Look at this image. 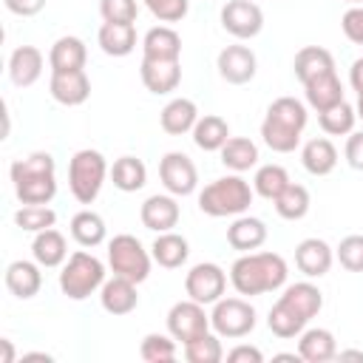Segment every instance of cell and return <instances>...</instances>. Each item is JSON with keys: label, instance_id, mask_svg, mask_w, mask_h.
<instances>
[{"label": "cell", "instance_id": "9c48e42d", "mask_svg": "<svg viewBox=\"0 0 363 363\" xmlns=\"http://www.w3.org/2000/svg\"><path fill=\"white\" fill-rule=\"evenodd\" d=\"M255 323H258L255 306L250 301H244V298H218L213 303L210 326L221 337H230V340L247 337L255 329Z\"/></svg>", "mask_w": 363, "mask_h": 363}, {"label": "cell", "instance_id": "c3c4849f", "mask_svg": "<svg viewBox=\"0 0 363 363\" xmlns=\"http://www.w3.org/2000/svg\"><path fill=\"white\" fill-rule=\"evenodd\" d=\"M3 6L17 17H34L45 9V0H3Z\"/></svg>", "mask_w": 363, "mask_h": 363}, {"label": "cell", "instance_id": "ab89813d", "mask_svg": "<svg viewBox=\"0 0 363 363\" xmlns=\"http://www.w3.org/2000/svg\"><path fill=\"white\" fill-rule=\"evenodd\" d=\"M139 357L147 360V363H170L176 360V337L170 335H159V332H150L142 337L139 343Z\"/></svg>", "mask_w": 363, "mask_h": 363}, {"label": "cell", "instance_id": "603a6c76", "mask_svg": "<svg viewBox=\"0 0 363 363\" xmlns=\"http://www.w3.org/2000/svg\"><path fill=\"white\" fill-rule=\"evenodd\" d=\"M6 286L14 298L20 301H28L40 292L43 286V272H40V264L37 261H11L6 267Z\"/></svg>", "mask_w": 363, "mask_h": 363}, {"label": "cell", "instance_id": "7402d4cb", "mask_svg": "<svg viewBox=\"0 0 363 363\" xmlns=\"http://www.w3.org/2000/svg\"><path fill=\"white\" fill-rule=\"evenodd\" d=\"M303 94H306V105H309L312 111H318V113L346 99V96H343V85H340V79H337L335 71L318 74V77H312L309 82H303Z\"/></svg>", "mask_w": 363, "mask_h": 363}, {"label": "cell", "instance_id": "5bb4252c", "mask_svg": "<svg viewBox=\"0 0 363 363\" xmlns=\"http://www.w3.org/2000/svg\"><path fill=\"white\" fill-rule=\"evenodd\" d=\"M216 68H218L224 82L247 85L255 77V71H258V60H255V51L247 48V45H227V48L218 51Z\"/></svg>", "mask_w": 363, "mask_h": 363}, {"label": "cell", "instance_id": "6da1fadb", "mask_svg": "<svg viewBox=\"0 0 363 363\" xmlns=\"http://www.w3.org/2000/svg\"><path fill=\"white\" fill-rule=\"evenodd\" d=\"M323 309V292L312 281H298L284 289L267 315V326L275 337L289 340L306 329V323Z\"/></svg>", "mask_w": 363, "mask_h": 363}, {"label": "cell", "instance_id": "60d3db41", "mask_svg": "<svg viewBox=\"0 0 363 363\" xmlns=\"http://www.w3.org/2000/svg\"><path fill=\"white\" fill-rule=\"evenodd\" d=\"M184 357H187L190 363H218V360L224 357L221 335L204 332V335H199L196 340L184 343Z\"/></svg>", "mask_w": 363, "mask_h": 363}, {"label": "cell", "instance_id": "9f6ffc18", "mask_svg": "<svg viewBox=\"0 0 363 363\" xmlns=\"http://www.w3.org/2000/svg\"><path fill=\"white\" fill-rule=\"evenodd\" d=\"M346 3H352V6H360V3H363V0H346Z\"/></svg>", "mask_w": 363, "mask_h": 363}, {"label": "cell", "instance_id": "816d5d0a", "mask_svg": "<svg viewBox=\"0 0 363 363\" xmlns=\"http://www.w3.org/2000/svg\"><path fill=\"white\" fill-rule=\"evenodd\" d=\"M337 357L340 360H360L363 363V352H357V349H343V352H337Z\"/></svg>", "mask_w": 363, "mask_h": 363}, {"label": "cell", "instance_id": "8992f818", "mask_svg": "<svg viewBox=\"0 0 363 363\" xmlns=\"http://www.w3.org/2000/svg\"><path fill=\"white\" fill-rule=\"evenodd\" d=\"M105 176H111L108 162L94 147L77 150L68 162V190L79 204H94L96 201V196L105 184Z\"/></svg>", "mask_w": 363, "mask_h": 363}, {"label": "cell", "instance_id": "ac0fdd59", "mask_svg": "<svg viewBox=\"0 0 363 363\" xmlns=\"http://www.w3.org/2000/svg\"><path fill=\"white\" fill-rule=\"evenodd\" d=\"M99 303L108 315H130L136 306H139V292H136V284L130 278H122V275H113L102 284L99 289Z\"/></svg>", "mask_w": 363, "mask_h": 363}, {"label": "cell", "instance_id": "7a4b0ae2", "mask_svg": "<svg viewBox=\"0 0 363 363\" xmlns=\"http://www.w3.org/2000/svg\"><path fill=\"white\" fill-rule=\"evenodd\" d=\"M289 267L278 252H244L230 267V284L238 295H264L286 284Z\"/></svg>", "mask_w": 363, "mask_h": 363}, {"label": "cell", "instance_id": "3957f363", "mask_svg": "<svg viewBox=\"0 0 363 363\" xmlns=\"http://www.w3.org/2000/svg\"><path fill=\"white\" fill-rule=\"evenodd\" d=\"M306 105L295 96H278L261 122V139L275 153H292L301 145V133L306 128Z\"/></svg>", "mask_w": 363, "mask_h": 363}, {"label": "cell", "instance_id": "44dd1931", "mask_svg": "<svg viewBox=\"0 0 363 363\" xmlns=\"http://www.w3.org/2000/svg\"><path fill=\"white\" fill-rule=\"evenodd\" d=\"M196 122H199V108H196V102L187 99V96L170 99V102L162 108V113H159V125H162V130L170 133V136L193 133Z\"/></svg>", "mask_w": 363, "mask_h": 363}, {"label": "cell", "instance_id": "f907efd6", "mask_svg": "<svg viewBox=\"0 0 363 363\" xmlns=\"http://www.w3.org/2000/svg\"><path fill=\"white\" fill-rule=\"evenodd\" d=\"M349 82H352V88H354L357 94H363V57L352 62V68H349Z\"/></svg>", "mask_w": 363, "mask_h": 363}, {"label": "cell", "instance_id": "b9f144b4", "mask_svg": "<svg viewBox=\"0 0 363 363\" xmlns=\"http://www.w3.org/2000/svg\"><path fill=\"white\" fill-rule=\"evenodd\" d=\"M57 221V213L48 207V204H23L17 213H14V224L26 233H40V230H48L54 227Z\"/></svg>", "mask_w": 363, "mask_h": 363}, {"label": "cell", "instance_id": "f6af8a7d", "mask_svg": "<svg viewBox=\"0 0 363 363\" xmlns=\"http://www.w3.org/2000/svg\"><path fill=\"white\" fill-rule=\"evenodd\" d=\"M99 14L105 23H136V0H99Z\"/></svg>", "mask_w": 363, "mask_h": 363}, {"label": "cell", "instance_id": "4dcf8cb0", "mask_svg": "<svg viewBox=\"0 0 363 363\" xmlns=\"http://www.w3.org/2000/svg\"><path fill=\"white\" fill-rule=\"evenodd\" d=\"M301 162H303L306 173H312V176H329L335 170V164H337V147L326 136L309 139L301 147Z\"/></svg>", "mask_w": 363, "mask_h": 363}, {"label": "cell", "instance_id": "4fadbf2b", "mask_svg": "<svg viewBox=\"0 0 363 363\" xmlns=\"http://www.w3.org/2000/svg\"><path fill=\"white\" fill-rule=\"evenodd\" d=\"M221 28L235 40H252L264 28V11L252 0H230L221 9Z\"/></svg>", "mask_w": 363, "mask_h": 363}, {"label": "cell", "instance_id": "8d00e7d4", "mask_svg": "<svg viewBox=\"0 0 363 363\" xmlns=\"http://www.w3.org/2000/svg\"><path fill=\"white\" fill-rule=\"evenodd\" d=\"M272 204H275V213H278L281 218H286V221H298V218H303V216L309 213L312 199H309V190H306L303 184L289 182V184L284 187V193H281Z\"/></svg>", "mask_w": 363, "mask_h": 363}, {"label": "cell", "instance_id": "9a60e30c", "mask_svg": "<svg viewBox=\"0 0 363 363\" xmlns=\"http://www.w3.org/2000/svg\"><path fill=\"white\" fill-rule=\"evenodd\" d=\"M48 94L54 96V102L65 105V108H77L91 96V79L82 71H54L51 82H48Z\"/></svg>", "mask_w": 363, "mask_h": 363}, {"label": "cell", "instance_id": "d590c367", "mask_svg": "<svg viewBox=\"0 0 363 363\" xmlns=\"http://www.w3.org/2000/svg\"><path fill=\"white\" fill-rule=\"evenodd\" d=\"M111 182H113V187L122 190V193H136V190H142L145 182H147V167H145V162L136 159V156H119V159L113 162V167H111Z\"/></svg>", "mask_w": 363, "mask_h": 363}, {"label": "cell", "instance_id": "83f0119b", "mask_svg": "<svg viewBox=\"0 0 363 363\" xmlns=\"http://www.w3.org/2000/svg\"><path fill=\"white\" fill-rule=\"evenodd\" d=\"M267 241V224L255 216H235V221L227 227V244L241 252H252Z\"/></svg>", "mask_w": 363, "mask_h": 363}, {"label": "cell", "instance_id": "484cf974", "mask_svg": "<svg viewBox=\"0 0 363 363\" xmlns=\"http://www.w3.org/2000/svg\"><path fill=\"white\" fill-rule=\"evenodd\" d=\"M142 57L145 60H179L182 57V37L170 26H153L142 37Z\"/></svg>", "mask_w": 363, "mask_h": 363}, {"label": "cell", "instance_id": "f546056e", "mask_svg": "<svg viewBox=\"0 0 363 363\" xmlns=\"http://www.w3.org/2000/svg\"><path fill=\"white\" fill-rule=\"evenodd\" d=\"M96 40L108 57H128L136 48V28L133 23H102Z\"/></svg>", "mask_w": 363, "mask_h": 363}, {"label": "cell", "instance_id": "ee69618b", "mask_svg": "<svg viewBox=\"0 0 363 363\" xmlns=\"http://www.w3.org/2000/svg\"><path fill=\"white\" fill-rule=\"evenodd\" d=\"M142 3L159 23H179L190 11V0H142Z\"/></svg>", "mask_w": 363, "mask_h": 363}, {"label": "cell", "instance_id": "4316f807", "mask_svg": "<svg viewBox=\"0 0 363 363\" xmlns=\"http://www.w3.org/2000/svg\"><path fill=\"white\" fill-rule=\"evenodd\" d=\"M85 60H88V48L79 37L74 34H65L60 37L51 51H48V65H51V74L54 71H82L85 68Z\"/></svg>", "mask_w": 363, "mask_h": 363}, {"label": "cell", "instance_id": "11a10c76", "mask_svg": "<svg viewBox=\"0 0 363 363\" xmlns=\"http://www.w3.org/2000/svg\"><path fill=\"white\" fill-rule=\"evenodd\" d=\"M354 111H357V116L363 119V94H357V108H354Z\"/></svg>", "mask_w": 363, "mask_h": 363}, {"label": "cell", "instance_id": "cb8c5ba5", "mask_svg": "<svg viewBox=\"0 0 363 363\" xmlns=\"http://www.w3.org/2000/svg\"><path fill=\"white\" fill-rule=\"evenodd\" d=\"M31 255L40 267H62L68 261V241L60 230L48 227V230H40L34 233V241H31Z\"/></svg>", "mask_w": 363, "mask_h": 363}, {"label": "cell", "instance_id": "e0dca14e", "mask_svg": "<svg viewBox=\"0 0 363 363\" xmlns=\"http://www.w3.org/2000/svg\"><path fill=\"white\" fill-rule=\"evenodd\" d=\"M332 261H335V250L323 238H303L295 247V267L306 278H323L332 269Z\"/></svg>", "mask_w": 363, "mask_h": 363}, {"label": "cell", "instance_id": "7bdbcfd3", "mask_svg": "<svg viewBox=\"0 0 363 363\" xmlns=\"http://www.w3.org/2000/svg\"><path fill=\"white\" fill-rule=\"evenodd\" d=\"M335 258L340 261L343 269L349 272H363V235H346L340 238Z\"/></svg>", "mask_w": 363, "mask_h": 363}, {"label": "cell", "instance_id": "52a82bcc", "mask_svg": "<svg viewBox=\"0 0 363 363\" xmlns=\"http://www.w3.org/2000/svg\"><path fill=\"white\" fill-rule=\"evenodd\" d=\"M105 284V264L85 250H77L68 255L60 272V289L71 301H85Z\"/></svg>", "mask_w": 363, "mask_h": 363}, {"label": "cell", "instance_id": "30bf717a", "mask_svg": "<svg viewBox=\"0 0 363 363\" xmlns=\"http://www.w3.org/2000/svg\"><path fill=\"white\" fill-rule=\"evenodd\" d=\"M167 332L184 346L190 340H196L199 335L210 332V315L204 312V303L187 298V301H179L170 306L167 312Z\"/></svg>", "mask_w": 363, "mask_h": 363}, {"label": "cell", "instance_id": "e575fe53", "mask_svg": "<svg viewBox=\"0 0 363 363\" xmlns=\"http://www.w3.org/2000/svg\"><path fill=\"white\" fill-rule=\"evenodd\" d=\"M105 235H108L105 218H102L99 213H94V210H79V213L71 218V238H74L79 247H85V250L99 247V244L105 241Z\"/></svg>", "mask_w": 363, "mask_h": 363}, {"label": "cell", "instance_id": "277c9868", "mask_svg": "<svg viewBox=\"0 0 363 363\" xmlns=\"http://www.w3.org/2000/svg\"><path fill=\"white\" fill-rule=\"evenodd\" d=\"M14 193L23 204H48L57 196V164L45 150H34L11 164Z\"/></svg>", "mask_w": 363, "mask_h": 363}, {"label": "cell", "instance_id": "8fae6325", "mask_svg": "<svg viewBox=\"0 0 363 363\" xmlns=\"http://www.w3.org/2000/svg\"><path fill=\"white\" fill-rule=\"evenodd\" d=\"M227 289V272L213 264V261H201L196 267H190V272L184 275V292L187 298L199 301V303H216L218 298H224Z\"/></svg>", "mask_w": 363, "mask_h": 363}, {"label": "cell", "instance_id": "74e56055", "mask_svg": "<svg viewBox=\"0 0 363 363\" xmlns=\"http://www.w3.org/2000/svg\"><path fill=\"white\" fill-rule=\"evenodd\" d=\"M318 122H320L323 133H329V136H346V133L354 130L357 111L343 99V102H337V105L320 111V113H318Z\"/></svg>", "mask_w": 363, "mask_h": 363}, {"label": "cell", "instance_id": "d4e9b609", "mask_svg": "<svg viewBox=\"0 0 363 363\" xmlns=\"http://www.w3.org/2000/svg\"><path fill=\"white\" fill-rule=\"evenodd\" d=\"M298 354L306 363H326L337 357V340L329 329H320V326L303 329L298 337Z\"/></svg>", "mask_w": 363, "mask_h": 363}, {"label": "cell", "instance_id": "db71d44e", "mask_svg": "<svg viewBox=\"0 0 363 363\" xmlns=\"http://www.w3.org/2000/svg\"><path fill=\"white\" fill-rule=\"evenodd\" d=\"M23 360H51V354H45V352H28V354H23Z\"/></svg>", "mask_w": 363, "mask_h": 363}, {"label": "cell", "instance_id": "f5cc1de1", "mask_svg": "<svg viewBox=\"0 0 363 363\" xmlns=\"http://www.w3.org/2000/svg\"><path fill=\"white\" fill-rule=\"evenodd\" d=\"M0 363H14V349H11V340L3 337V360Z\"/></svg>", "mask_w": 363, "mask_h": 363}, {"label": "cell", "instance_id": "7dc6e473", "mask_svg": "<svg viewBox=\"0 0 363 363\" xmlns=\"http://www.w3.org/2000/svg\"><path fill=\"white\" fill-rule=\"evenodd\" d=\"M346 162L354 167V170H363V130H352L349 139H346Z\"/></svg>", "mask_w": 363, "mask_h": 363}, {"label": "cell", "instance_id": "1f68e13d", "mask_svg": "<svg viewBox=\"0 0 363 363\" xmlns=\"http://www.w3.org/2000/svg\"><path fill=\"white\" fill-rule=\"evenodd\" d=\"M292 71H295V77H298L301 85H303V82H309V79L318 77V74L335 71V57H332V51H326V48H320V45H303V48L295 54V60H292Z\"/></svg>", "mask_w": 363, "mask_h": 363}, {"label": "cell", "instance_id": "d6986e66", "mask_svg": "<svg viewBox=\"0 0 363 363\" xmlns=\"http://www.w3.org/2000/svg\"><path fill=\"white\" fill-rule=\"evenodd\" d=\"M179 216H182V210H179V201H176V196H147L145 201H142V207H139V218H142V224L147 227V230H153V233H167V230H173L176 224H179Z\"/></svg>", "mask_w": 363, "mask_h": 363}, {"label": "cell", "instance_id": "681fc988", "mask_svg": "<svg viewBox=\"0 0 363 363\" xmlns=\"http://www.w3.org/2000/svg\"><path fill=\"white\" fill-rule=\"evenodd\" d=\"M227 360L230 363H261L264 360V352L255 349V346H247V343H238L235 349L227 352Z\"/></svg>", "mask_w": 363, "mask_h": 363}, {"label": "cell", "instance_id": "836d02e7", "mask_svg": "<svg viewBox=\"0 0 363 363\" xmlns=\"http://www.w3.org/2000/svg\"><path fill=\"white\" fill-rule=\"evenodd\" d=\"M218 153H221V164L233 173H244L258 164V145L247 136H230Z\"/></svg>", "mask_w": 363, "mask_h": 363}, {"label": "cell", "instance_id": "7c38bea8", "mask_svg": "<svg viewBox=\"0 0 363 363\" xmlns=\"http://www.w3.org/2000/svg\"><path fill=\"white\" fill-rule=\"evenodd\" d=\"M159 179L170 196H190L199 187V170L187 153L170 150L159 162Z\"/></svg>", "mask_w": 363, "mask_h": 363}, {"label": "cell", "instance_id": "f35d334b", "mask_svg": "<svg viewBox=\"0 0 363 363\" xmlns=\"http://www.w3.org/2000/svg\"><path fill=\"white\" fill-rule=\"evenodd\" d=\"M286 184H289V173L281 164H261L255 170V179H252V190L267 201H275Z\"/></svg>", "mask_w": 363, "mask_h": 363}, {"label": "cell", "instance_id": "f1b7e54d", "mask_svg": "<svg viewBox=\"0 0 363 363\" xmlns=\"http://www.w3.org/2000/svg\"><path fill=\"white\" fill-rule=\"evenodd\" d=\"M150 255H153V261H156L159 267H164V269H179V267L187 261V255H190V244H187L184 235H179V233H173V230L156 233V241L150 244Z\"/></svg>", "mask_w": 363, "mask_h": 363}, {"label": "cell", "instance_id": "ba28073f", "mask_svg": "<svg viewBox=\"0 0 363 363\" xmlns=\"http://www.w3.org/2000/svg\"><path fill=\"white\" fill-rule=\"evenodd\" d=\"M108 264H111L113 275H122V278H130L133 284H142L150 275L153 255L142 247V241L136 235L119 233L108 241Z\"/></svg>", "mask_w": 363, "mask_h": 363}, {"label": "cell", "instance_id": "d6a6232c", "mask_svg": "<svg viewBox=\"0 0 363 363\" xmlns=\"http://www.w3.org/2000/svg\"><path fill=\"white\" fill-rule=\"evenodd\" d=\"M227 139H230V125H227L224 116H218V113H204V116H199V122H196V128H193V142H196V147L213 153V150H221Z\"/></svg>", "mask_w": 363, "mask_h": 363}, {"label": "cell", "instance_id": "ffe728a7", "mask_svg": "<svg viewBox=\"0 0 363 363\" xmlns=\"http://www.w3.org/2000/svg\"><path fill=\"white\" fill-rule=\"evenodd\" d=\"M43 74V51L34 45H17L9 57V79L17 88H31Z\"/></svg>", "mask_w": 363, "mask_h": 363}, {"label": "cell", "instance_id": "bcb514c9", "mask_svg": "<svg viewBox=\"0 0 363 363\" xmlns=\"http://www.w3.org/2000/svg\"><path fill=\"white\" fill-rule=\"evenodd\" d=\"M340 28H343V34H346L349 43L363 45V6H352L340 17Z\"/></svg>", "mask_w": 363, "mask_h": 363}, {"label": "cell", "instance_id": "5b68a950", "mask_svg": "<svg viewBox=\"0 0 363 363\" xmlns=\"http://www.w3.org/2000/svg\"><path fill=\"white\" fill-rule=\"evenodd\" d=\"M255 190L241 173H230L221 179H213L199 193V210L210 218H227V216H244L252 204Z\"/></svg>", "mask_w": 363, "mask_h": 363}, {"label": "cell", "instance_id": "2e32d148", "mask_svg": "<svg viewBox=\"0 0 363 363\" xmlns=\"http://www.w3.org/2000/svg\"><path fill=\"white\" fill-rule=\"evenodd\" d=\"M139 77H142V85L162 96V94H170L179 88L182 82V65L179 60H145L142 57V65H139Z\"/></svg>", "mask_w": 363, "mask_h": 363}]
</instances>
